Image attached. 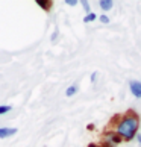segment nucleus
I'll list each match as a JSON object with an SVG mask.
<instances>
[{"instance_id":"obj_9","label":"nucleus","mask_w":141,"mask_h":147,"mask_svg":"<svg viewBox=\"0 0 141 147\" xmlns=\"http://www.w3.org/2000/svg\"><path fill=\"white\" fill-rule=\"evenodd\" d=\"M96 18H97V15H96L94 12H90V14H86V15H85L84 21H85V23H91V21H94Z\"/></svg>"},{"instance_id":"obj_7","label":"nucleus","mask_w":141,"mask_h":147,"mask_svg":"<svg viewBox=\"0 0 141 147\" xmlns=\"http://www.w3.org/2000/svg\"><path fill=\"white\" fill-rule=\"evenodd\" d=\"M76 92H78V85H70L68 88L65 90V96L67 97H72V96H74Z\"/></svg>"},{"instance_id":"obj_4","label":"nucleus","mask_w":141,"mask_h":147,"mask_svg":"<svg viewBox=\"0 0 141 147\" xmlns=\"http://www.w3.org/2000/svg\"><path fill=\"white\" fill-rule=\"evenodd\" d=\"M18 132V129H15V127H0V138H9V137H12V135H15Z\"/></svg>"},{"instance_id":"obj_15","label":"nucleus","mask_w":141,"mask_h":147,"mask_svg":"<svg viewBox=\"0 0 141 147\" xmlns=\"http://www.w3.org/2000/svg\"><path fill=\"white\" fill-rule=\"evenodd\" d=\"M56 36H58V32H55V34H53V35H52V41H53V40H55V38H56Z\"/></svg>"},{"instance_id":"obj_2","label":"nucleus","mask_w":141,"mask_h":147,"mask_svg":"<svg viewBox=\"0 0 141 147\" xmlns=\"http://www.w3.org/2000/svg\"><path fill=\"white\" fill-rule=\"evenodd\" d=\"M121 141H123V138L117 132H106V134H103V143H106V144H120Z\"/></svg>"},{"instance_id":"obj_14","label":"nucleus","mask_w":141,"mask_h":147,"mask_svg":"<svg viewBox=\"0 0 141 147\" xmlns=\"http://www.w3.org/2000/svg\"><path fill=\"white\" fill-rule=\"evenodd\" d=\"M96 78H97V73H93V74H91V80H93V82H96Z\"/></svg>"},{"instance_id":"obj_12","label":"nucleus","mask_w":141,"mask_h":147,"mask_svg":"<svg viewBox=\"0 0 141 147\" xmlns=\"http://www.w3.org/2000/svg\"><path fill=\"white\" fill-rule=\"evenodd\" d=\"M88 147H112L111 144H106V143H103L102 146H97V144H90Z\"/></svg>"},{"instance_id":"obj_11","label":"nucleus","mask_w":141,"mask_h":147,"mask_svg":"<svg viewBox=\"0 0 141 147\" xmlns=\"http://www.w3.org/2000/svg\"><path fill=\"white\" fill-rule=\"evenodd\" d=\"M65 3L68 6H76V5H78V0H65Z\"/></svg>"},{"instance_id":"obj_8","label":"nucleus","mask_w":141,"mask_h":147,"mask_svg":"<svg viewBox=\"0 0 141 147\" xmlns=\"http://www.w3.org/2000/svg\"><path fill=\"white\" fill-rule=\"evenodd\" d=\"M11 109H12V106H11V105H0V115L11 112Z\"/></svg>"},{"instance_id":"obj_13","label":"nucleus","mask_w":141,"mask_h":147,"mask_svg":"<svg viewBox=\"0 0 141 147\" xmlns=\"http://www.w3.org/2000/svg\"><path fill=\"white\" fill-rule=\"evenodd\" d=\"M100 21H102V23H105V24H106V23H109V18H108L106 15H102V17H100Z\"/></svg>"},{"instance_id":"obj_6","label":"nucleus","mask_w":141,"mask_h":147,"mask_svg":"<svg viewBox=\"0 0 141 147\" xmlns=\"http://www.w3.org/2000/svg\"><path fill=\"white\" fill-rule=\"evenodd\" d=\"M112 0H100L99 2V6L103 9V11H109L111 8H112Z\"/></svg>"},{"instance_id":"obj_16","label":"nucleus","mask_w":141,"mask_h":147,"mask_svg":"<svg viewBox=\"0 0 141 147\" xmlns=\"http://www.w3.org/2000/svg\"><path fill=\"white\" fill-rule=\"evenodd\" d=\"M138 141H140V143H141V135H138Z\"/></svg>"},{"instance_id":"obj_10","label":"nucleus","mask_w":141,"mask_h":147,"mask_svg":"<svg viewBox=\"0 0 141 147\" xmlns=\"http://www.w3.org/2000/svg\"><path fill=\"white\" fill-rule=\"evenodd\" d=\"M80 3H82V6H84V9L86 11V12H91V9H90V3L88 2H86V0H82V2H80Z\"/></svg>"},{"instance_id":"obj_3","label":"nucleus","mask_w":141,"mask_h":147,"mask_svg":"<svg viewBox=\"0 0 141 147\" xmlns=\"http://www.w3.org/2000/svg\"><path fill=\"white\" fill-rule=\"evenodd\" d=\"M129 86H131V92L135 96V97H141V82L138 80H131L129 82Z\"/></svg>"},{"instance_id":"obj_1","label":"nucleus","mask_w":141,"mask_h":147,"mask_svg":"<svg viewBox=\"0 0 141 147\" xmlns=\"http://www.w3.org/2000/svg\"><path fill=\"white\" fill-rule=\"evenodd\" d=\"M140 127V115L135 111H128L126 115L121 118V121L117 126V134L124 140H132L137 135V130Z\"/></svg>"},{"instance_id":"obj_5","label":"nucleus","mask_w":141,"mask_h":147,"mask_svg":"<svg viewBox=\"0 0 141 147\" xmlns=\"http://www.w3.org/2000/svg\"><path fill=\"white\" fill-rule=\"evenodd\" d=\"M35 5L40 6L43 11H46V12H49V11L52 9V6H53V3L50 2V0H35Z\"/></svg>"}]
</instances>
